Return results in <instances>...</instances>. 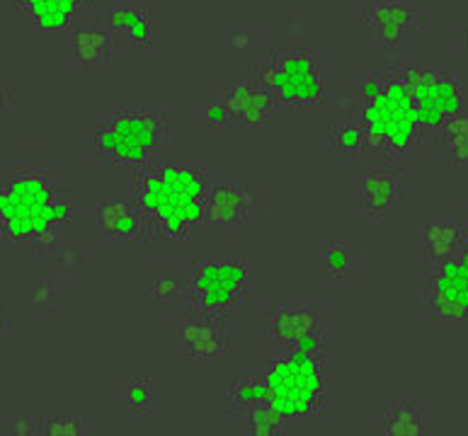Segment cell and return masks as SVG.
Instances as JSON below:
<instances>
[{
  "label": "cell",
  "instance_id": "33",
  "mask_svg": "<svg viewBox=\"0 0 468 436\" xmlns=\"http://www.w3.org/2000/svg\"><path fill=\"white\" fill-rule=\"evenodd\" d=\"M207 119H209L211 124H229V114H226L224 107L214 99L209 105V109H207Z\"/></svg>",
  "mask_w": 468,
  "mask_h": 436
},
{
  "label": "cell",
  "instance_id": "6",
  "mask_svg": "<svg viewBox=\"0 0 468 436\" xmlns=\"http://www.w3.org/2000/svg\"><path fill=\"white\" fill-rule=\"evenodd\" d=\"M260 78L272 92L277 105L284 107H323L328 98V76L321 49L287 47L274 51Z\"/></svg>",
  "mask_w": 468,
  "mask_h": 436
},
{
  "label": "cell",
  "instance_id": "16",
  "mask_svg": "<svg viewBox=\"0 0 468 436\" xmlns=\"http://www.w3.org/2000/svg\"><path fill=\"white\" fill-rule=\"evenodd\" d=\"M92 0H0V7L25 15L37 29L63 32L76 27L78 17L90 10Z\"/></svg>",
  "mask_w": 468,
  "mask_h": 436
},
{
  "label": "cell",
  "instance_id": "37",
  "mask_svg": "<svg viewBox=\"0 0 468 436\" xmlns=\"http://www.w3.org/2000/svg\"><path fill=\"white\" fill-rule=\"evenodd\" d=\"M462 47H463V49H468V29L462 35Z\"/></svg>",
  "mask_w": 468,
  "mask_h": 436
},
{
  "label": "cell",
  "instance_id": "12",
  "mask_svg": "<svg viewBox=\"0 0 468 436\" xmlns=\"http://www.w3.org/2000/svg\"><path fill=\"white\" fill-rule=\"evenodd\" d=\"M229 114V124L238 127H262L272 117L277 99L267 90L258 71H243L224 85L217 99Z\"/></svg>",
  "mask_w": 468,
  "mask_h": 436
},
{
  "label": "cell",
  "instance_id": "15",
  "mask_svg": "<svg viewBox=\"0 0 468 436\" xmlns=\"http://www.w3.org/2000/svg\"><path fill=\"white\" fill-rule=\"evenodd\" d=\"M92 233L105 243H146L151 240L144 213L133 202H100L92 206Z\"/></svg>",
  "mask_w": 468,
  "mask_h": 436
},
{
  "label": "cell",
  "instance_id": "9",
  "mask_svg": "<svg viewBox=\"0 0 468 436\" xmlns=\"http://www.w3.org/2000/svg\"><path fill=\"white\" fill-rule=\"evenodd\" d=\"M323 303L274 301L267 313V339L280 349L323 354L325 349Z\"/></svg>",
  "mask_w": 468,
  "mask_h": 436
},
{
  "label": "cell",
  "instance_id": "1",
  "mask_svg": "<svg viewBox=\"0 0 468 436\" xmlns=\"http://www.w3.org/2000/svg\"><path fill=\"white\" fill-rule=\"evenodd\" d=\"M73 223V204L49 165H27L0 180V243L51 250Z\"/></svg>",
  "mask_w": 468,
  "mask_h": 436
},
{
  "label": "cell",
  "instance_id": "31",
  "mask_svg": "<svg viewBox=\"0 0 468 436\" xmlns=\"http://www.w3.org/2000/svg\"><path fill=\"white\" fill-rule=\"evenodd\" d=\"M15 431H17V434H35V431H39V420L29 417L27 412H22V415L15 420Z\"/></svg>",
  "mask_w": 468,
  "mask_h": 436
},
{
  "label": "cell",
  "instance_id": "7",
  "mask_svg": "<svg viewBox=\"0 0 468 436\" xmlns=\"http://www.w3.org/2000/svg\"><path fill=\"white\" fill-rule=\"evenodd\" d=\"M248 286H250V272L243 262L229 257L195 262L185 279L189 313L226 317L238 303L245 301Z\"/></svg>",
  "mask_w": 468,
  "mask_h": 436
},
{
  "label": "cell",
  "instance_id": "2",
  "mask_svg": "<svg viewBox=\"0 0 468 436\" xmlns=\"http://www.w3.org/2000/svg\"><path fill=\"white\" fill-rule=\"evenodd\" d=\"M209 170L195 162H146L133 170L132 202L144 213L151 240L182 243L204 225Z\"/></svg>",
  "mask_w": 468,
  "mask_h": 436
},
{
  "label": "cell",
  "instance_id": "17",
  "mask_svg": "<svg viewBox=\"0 0 468 436\" xmlns=\"http://www.w3.org/2000/svg\"><path fill=\"white\" fill-rule=\"evenodd\" d=\"M364 221L378 223L400 204L403 199V172L388 162L374 165L362 177Z\"/></svg>",
  "mask_w": 468,
  "mask_h": 436
},
{
  "label": "cell",
  "instance_id": "21",
  "mask_svg": "<svg viewBox=\"0 0 468 436\" xmlns=\"http://www.w3.org/2000/svg\"><path fill=\"white\" fill-rule=\"evenodd\" d=\"M384 434L388 436H420L425 434V408L418 398H393L384 405L381 420Z\"/></svg>",
  "mask_w": 468,
  "mask_h": 436
},
{
  "label": "cell",
  "instance_id": "4",
  "mask_svg": "<svg viewBox=\"0 0 468 436\" xmlns=\"http://www.w3.org/2000/svg\"><path fill=\"white\" fill-rule=\"evenodd\" d=\"M170 114L158 105L117 107L92 129V158L139 170L168 146Z\"/></svg>",
  "mask_w": 468,
  "mask_h": 436
},
{
  "label": "cell",
  "instance_id": "19",
  "mask_svg": "<svg viewBox=\"0 0 468 436\" xmlns=\"http://www.w3.org/2000/svg\"><path fill=\"white\" fill-rule=\"evenodd\" d=\"M420 238H422V260H425V265L459 257L463 253V247H466L459 218L425 221L420 225Z\"/></svg>",
  "mask_w": 468,
  "mask_h": 436
},
{
  "label": "cell",
  "instance_id": "10",
  "mask_svg": "<svg viewBox=\"0 0 468 436\" xmlns=\"http://www.w3.org/2000/svg\"><path fill=\"white\" fill-rule=\"evenodd\" d=\"M412 105L422 129H437L463 107V85L447 68H403Z\"/></svg>",
  "mask_w": 468,
  "mask_h": 436
},
{
  "label": "cell",
  "instance_id": "27",
  "mask_svg": "<svg viewBox=\"0 0 468 436\" xmlns=\"http://www.w3.org/2000/svg\"><path fill=\"white\" fill-rule=\"evenodd\" d=\"M245 431L252 436H282L289 431V420L270 402L245 412Z\"/></svg>",
  "mask_w": 468,
  "mask_h": 436
},
{
  "label": "cell",
  "instance_id": "14",
  "mask_svg": "<svg viewBox=\"0 0 468 436\" xmlns=\"http://www.w3.org/2000/svg\"><path fill=\"white\" fill-rule=\"evenodd\" d=\"M173 339L189 359H218L229 352L224 317L189 313L173 323Z\"/></svg>",
  "mask_w": 468,
  "mask_h": 436
},
{
  "label": "cell",
  "instance_id": "26",
  "mask_svg": "<svg viewBox=\"0 0 468 436\" xmlns=\"http://www.w3.org/2000/svg\"><path fill=\"white\" fill-rule=\"evenodd\" d=\"M148 291L155 301L173 303L185 298V282L177 279L168 262H154L148 272Z\"/></svg>",
  "mask_w": 468,
  "mask_h": 436
},
{
  "label": "cell",
  "instance_id": "13",
  "mask_svg": "<svg viewBox=\"0 0 468 436\" xmlns=\"http://www.w3.org/2000/svg\"><path fill=\"white\" fill-rule=\"evenodd\" d=\"M422 25L418 7L400 0H367L364 27L369 29L374 42L384 51H399L412 32Z\"/></svg>",
  "mask_w": 468,
  "mask_h": 436
},
{
  "label": "cell",
  "instance_id": "29",
  "mask_svg": "<svg viewBox=\"0 0 468 436\" xmlns=\"http://www.w3.org/2000/svg\"><path fill=\"white\" fill-rule=\"evenodd\" d=\"M39 431L47 436H85L92 434V420L88 415L42 417Z\"/></svg>",
  "mask_w": 468,
  "mask_h": 436
},
{
  "label": "cell",
  "instance_id": "3",
  "mask_svg": "<svg viewBox=\"0 0 468 436\" xmlns=\"http://www.w3.org/2000/svg\"><path fill=\"white\" fill-rule=\"evenodd\" d=\"M359 127L364 129L371 148H378L386 158H400L418 143L422 127L403 78V68L367 73L359 85Z\"/></svg>",
  "mask_w": 468,
  "mask_h": 436
},
{
  "label": "cell",
  "instance_id": "11",
  "mask_svg": "<svg viewBox=\"0 0 468 436\" xmlns=\"http://www.w3.org/2000/svg\"><path fill=\"white\" fill-rule=\"evenodd\" d=\"M265 212L267 197L260 184L211 182L204 202V225L252 223Z\"/></svg>",
  "mask_w": 468,
  "mask_h": 436
},
{
  "label": "cell",
  "instance_id": "28",
  "mask_svg": "<svg viewBox=\"0 0 468 436\" xmlns=\"http://www.w3.org/2000/svg\"><path fill=\"white\" fill-rule=\"evenodd\" d=\"M328 143L335 148L337 153L345 155V158H352V161H356L369 148L364 129L356 127V124H335V127H330Z\"/></svg>",
  "mask_w": 468,
  "mask_h": 436
},
{
  "label": "cell",
  "instance_id": "25",
  "mask_svg": "<svg viewBox=\"0 0 468 436\" xmlns=\"http://www.w3.org/2000/svg\"><path fill=\"white\" fill-rule=\"evenodd\" d=\"M117 398L132 415H151V408H154V388H151V380L148 379H141V376L119 379Z\"/></svg>",
  "mask_w": 468,
  "mask_h": 436
},
{
  "label": "cell",
  "instance_id": "8",
  "mask_svg": "<svg viewBox=\"0 0 468 436\" xmlns=\"http://www.w3.org/2000/svg\"><path fill=\"white\" fill-rule=\"evenodd\" d=\"M422 310L440 323L468 320V247L459 257L425 265Z\"/></svg>",
  "mask_w": 468,
  "mask_h": 436
},
{
  "label": "cell",
  "instance_id": "22",
  "mask_svg": "<svg viewBox=\"0 0 468 436\" xmlns=\"http://www.w3.org/2000/svg\"><path fill=\"white\" fill-rule=\"evenodd\" d=\"M441 148V161L449 165H468V109H459L434 129Z\"/></svg>",
  "mask_w": 468,
  "mask_h": 436
},
{
  "label": "cell",
  "instance_id": "32",
  "mask_svg": "<svg viewBox=\"0 0 468 436\" xmlns=\"http://www.w3.org/2000/svg\"><path fill=\"white\" fill-rule=\"evenodd\" d=\"M10 330H13L10 310H7L5 301H0V342H5V339L10 337Z\"/></svg>",
  "mask_w": 468,
  "mask_h": 436
},
{
  "label": "cell",
  "instance_id": "34",
  "mask_svg": "<svg viewBox=\"0 0 468 436\" xmlns=\"http://www.w3.org/2000/svg\"><path fill=\"white\" fill-rule=\"evenodd\" d=\"M13 105V90H10V85L0 78V114H5Z\"/></svg>",
  "mask_w": 468,
  "mask_h": 436
},
{
  "label": "cell",
  "instance_id": "23",
  "mask_svg": "<svg viewBox=\"0 0 468 436\" xmlns=\"http://www.w3.org/2000/svg\"><path fill=\"white\" fill-rule=\"evenodd\" d=\"M321 265L323 272H325L330 279L347 282V279H352V276L362 269V253H359V245L347 243V240H335V243H330V245L323 247Z\"/></svg>",
  "mask_w": 468,
  "mask_h": 436
},
{
  "label": "cell",
  "instance_id": "24",
  "mask_svg": "<svg viewBox=\"0 0 468 436\" xmlns=\"http://www.w3.org/2000/svg\"><path fill=\"white\" fill-rule=\"evenodd\" d=\"M267 402V386L262 373L258 376H238L229 386V408L238 415H245L250 410Z\"/></svg>",
  "mask_w": 468,
  "mask_h": 436
},
{
  "label": "cell",
  "instance_id": "35",
  "mask_svg": "<svg viewBox=\"0 0 468 436\" xmlns=\"http://www.w3.org/2000/svg\"><path fill=\"white\" fill-rule=\"evenodd\" d=\"M229 39H231V42H229L231 44V49H248V47L252 44L250 32H231Z\"/></svg>",
  "mask_w": 468,
  "mask_h": 436
},
{
  "label": "cell",
  "instance_id": "30",
  "mask_svg": "<svg viewBox=\"0 0 468 436\" xmlns=\"http://www.w3.org/2000/svg\"><path fill=\"white\" fill-rule=\"evenodd\" d=\"M54 286L49 282H39L35 286V308H51Z\"/></svg>",
  "mask_w": 468,
  "mask_h": 436
},
{
  "label": "cell",
  "instance_id": "5",
  "mask_svg": "<svg viewBox=\"0 0 468 436\" xmlns=\"http://www.w3.org/2000/svg\"><path fill=\"white\" fill-rule=\"evenodd\" d=\"M267 402L289 422L315 420L328 402V366L323 354L280 349L262 371Z\"/></svg>",
  "mask_w": 468,
  "mask_h": 436
},
{
  "label": "cell",
  "instance_id": "18",
  "mask_svg": "<svg viewBox=\"0 0 468 436\" xmlns=\"http://www.w3.org/2000/svg\"><path fill=\"white\" fill-rule=\"evenodd\" d=\"M70 57L73 66L83 71H102L110 68L114 58V35L107 25L83 22L70 27Z\"/></svg>",
  "mask_w": 468,
  "mask_h": 436
},
{
  "label": "cell",
  "instance_id": "20",
  "mask_svg": "<svg viewBox=\"0 0 468 436\" xmlns=\"http://www.w3.org/2000/svg\"><path fill=\"white\" fill-rule=\"evenodd\" d=\"M105 25L114 36H122L132 49H146L154 39V15L146 7H114Z\"/></svg>",
  "mask_w": 468,
  "mask_h": 436
},
{
  "label": "cell",
  "instance_id": "36",
  "mask_svg": "<svg viewBox=\"0 0 468 436\" xmlns=\"http://www.w3.org/2000/svg\"><path fill=\"white\" fill-rule=\"evenodd\" d=\"M459 221H462V231H463V240H466V247H468V206L459 213Z\"/></svg>",
  "mask_w": 468,
  "mask_h": 436
}]
</instances>
